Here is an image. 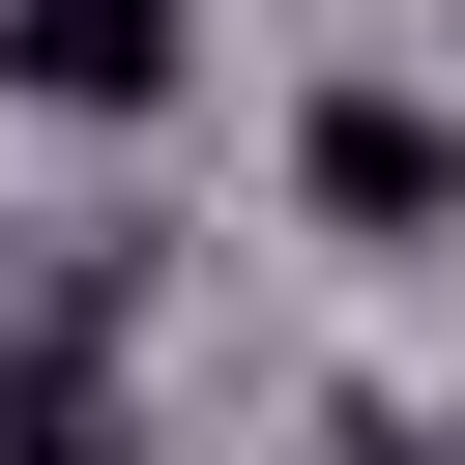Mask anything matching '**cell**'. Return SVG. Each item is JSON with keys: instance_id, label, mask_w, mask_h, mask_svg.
<instances>
[{"instance_id": "obj_1", "label": "cell", "mask_w": 465, "mask_h": 465, "mask_svg": "<svg viewBox=\"0 0 465 465\" xmlns=\"http://www.w3.org/2000/svg\"><path fill=\"white\" fill-rule=\"evenodd\" d=\"M0 87L29 116H174V0H0Z\"/></svg>"}, {"instance_id": "obj_2", "label": "cell", "mask_w": 465, "mask_h": 465, "mask_svg": "<svg viewBox=\"0 0 465 465\" xmlns=\"http://www.w3.org/2000/svg\"><path fill=\"white\" fill-rule=\"evenodd\" d=\"M291 174H320V232H436V203H465V145H436L407 87H320V145H291Z\"/></svg>"}, {"instance_id": "obj_3", "label": "cell", "mask_w": 465, "mask_h": 465, "mask_svg": "<svg viewBox=\"0 0 465 465\" xmlns=\"http://www.w3.org/2000/svg\"><path fill=\"white\" fill-rule=\"evenodd\" d=\"M320 465H436V436H407V407H320Z\"/></svg>"}]
</instances>
